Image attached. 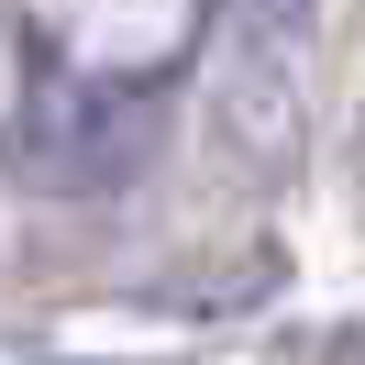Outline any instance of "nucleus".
Segmentation results:
<instances>
[{"label": "nucleus", "instance_id": "f03ea898", "mask_svg": "<svg viewBox=\"0 0 365 365\" xmlns=\"http://www.w3.org/2000/svg\"><path fill=\"white\" fill-rule=\"evenodd\" d=\"M255 34H310V0H244Z\"/></svg>", "mask_w": 365, "mask_h": 365}, {"label": "nucleus", "instance_id": "f257e3e1", "mask_svg": "<svg viewBox=\"0 0 365 365\" xmlns=\"http://www.w3.org/2000/svg\"><path fill=\"white\" fill-rule=\"evenodd\" d=\"M144 133H155V89L144 78H78V89H45L23 122V166L45 188H67V200H89V188H122L144 155Z\"/></svg>", "mask_w": 365, "mask_h": 365}, {"label": "nucleus", "instance_id": "7ed1b4c3", "mask_svg": "<svg viewBox=\"0 0 365 365\" xmlns=\"http://www.w3.org/2000/svg\"><path fill=\"white\" fill-rule=\"evenodd\" d=\"M310 365H365V332H332V343H321Z\"/></svg>", "mask_w": 365, "mask_h": 365}]
</instances>
